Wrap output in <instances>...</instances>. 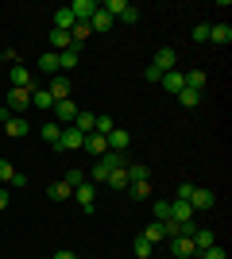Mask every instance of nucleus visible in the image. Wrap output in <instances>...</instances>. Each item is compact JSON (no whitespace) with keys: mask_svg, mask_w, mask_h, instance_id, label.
Returning a JSON list of instances; mask_svg holds the SVG:
<instances>
[{"mask_svg":"<svg viewBox=\"0 0 232 259\" xmlns=\"http://www.w3.org/2000/svg\"><path fill=\"white\" fill-rule=\"evenodd\" d=\"M93 120H97V112H85V108H81L77 120H74V128L81 132V136H89V132H93Z\"/></svg>","mask_w":232,"mask_h":259,"instance_id":"24","label":"nucleus"},{"mask_svg":"<svg viewBox=\"0 0 232 259\" xmlns=\"http://www.w3.org/2000/svg\"><path fill=\"white\" fill-rule=\"evenodd\" d=\"M0 209H8V190L0 186Z\"/></svg>","mask_w":232,"mask_h":259,"instance_id":"48","label":"nucleus"},{"mask_svg":"<svg viewBox=\"0 0 232 259\" xmlns=\"http://www.w3.org/2000/svg\"><path fill=\"white\" fill-rule=\"evenodd\" d=\"M140 236H144L147 244H159V240H166V236H163V225H159V221H155V225H147L144 232H140Z\"/></svg>","mask_w":232,"mask_h":259,"instance_id":"36","label":"nucleus"},{"mask_svg":"<svg viewBox=\"0 0 232 259\" xmlns=\"http://www.w3.org/2000/svg\"><path fill=\"white\" fill-rule=\"evenodd\" d=\"M194 259H201V255H194Z\"/></svg>","mask_w":232,"mask_h":259,"instance_id":"49","label":"nucleus"},{"mask_svg":"<svg viewBox=\"0 0 232 259\" xmlns=\"http://www.w3.org/2000/svg\"><path fill=\"white\" fill-rule=\"evenodd\" d=\"M47 93H51L55 101H70V77L55 74V77H51V85H47Z\"/></svg>","mask_w":232,"mask_h":259,"instance_id":"12","label":"nucleus"},{"mask_svg":"<svg viewBox=\"0 0 232 259\" xmlns=\"http://www.w3.org/2000/svg\"><path fill=\"white\" fill-rule=\"evenodd\" d=\"M74 66H77V51H62L58 54V74H70Z\"/></svg>","mask_w":232,"mask_h":259,"instance_id":"28","label":"nucleus"},{"mask_svg":"<svg viewBox=\"0 0 232 259\" xmlns=\"http://www.w3.org/2000/svg\"><path fill=\"white\" fill-rule=\"evenodd\" d=\"M0 128H4V136H8V140H23V136L31 132V124H27L23 116H8L4 124H0Z\"/></svg>","mask_w":232,"mask_h":259,"instance_id":"6","label":"nucleus"},{"mask_svg":"<svg viewBox=\"0 0 232 259\" xmlns=\"http://www.w3.org/2000/svg\"><path fill=\"white\" fill-rule=\"evenodd\" d=\"M85 147V136L70 124V128H62V136H58V143H55V151H81Z\"/></svg>","mask_w":232,"mask_h":259,"instance_id":"1","label":"nucleus"},{"mask_svg":"<svg viewBox=\"0 0 232 259\" xmlns=\"http://www.w3.org/2000/svg\"><path fill=\"white\" fill-rule=\"evenodd\" d=\"M62 182H66L70 190H77V186L85 182V170H77V166H70V170H66V178H62Z\"/></svg>","mask_w":232,"mask_h":259,"instance_id":"37","label":"nucleus"},{"mask_svg":"<svg viewBox=\"0 0 232 259\" xmlns=\"http://www.w3.org/2000/svg\"><path fill=\"white\" fill-rule=\"evenodd\" d=\"M213 244H217V232H213V228H198V232H194V248H198V255H201V251H209Z\"/></svg>","mask_w":232,"mask_h":259,"instance_id":"18","label":"nucleus"},{"mask_svg":"<svg viewBox=\"0 0 232 259\" xmlns=\"http://www.w3.org/2000/svg\"><path fill=\"white\" fill-rule=\"evenodd\" d=\"M12 186H16V190H23V186H27V174H23V170H16V178H12Z\"/></svg>","mask_w":232,"mask_h":259,"instance_id":"46","label":"nucleus"},{"mask_svg":"<svg viewBox=\"0 0 232 259\" xmlns=\"http://www.w3.org/2000/svg\"><path fill=\"white\" fill-rule=\"evenodd\" d=\"M120 23H140V8H135V4H128V8H124V16H120Z\"/></svg>","mask_w":232,"mask_h":259,"instance_id":"41","label":"nucleus"},{"mask_svg":"<svg viewBox=\"0 0 232 259\" xmlns=\"http://www.w3.org/2000/svg\"><path fill=\"white\" fill-rule=\"evenodd\" d=\"M47 197H51V201H70V197H74V190H70L66 182H55L51 190H47Z\"/></svg>","mask_w":232,"mask_h":259,"instance_id":"25","label":"nucleus"},{"mask_svg":"<svg viewBox=\"0 0 232 259\" xmlns=\"http://www.w3.org/2000/svg\"><path fill=\"white\" fill-rule=\"evenodd\" d=\"M39 70H43V74H58V54L47 51L43 58H39Z\"/></svg>","mask_w":232,"mask_h":259,"instance_id":"33","label":"nucleus"},{"mask_svg":"<svg viewBox=\"0 0 232 259\" xmlns=\"http://www.w3.org/2000/svg\"><path fill=\"white\" fill-rule=\"evenodd\" d=\"M112 27H116V20H112V16H109V12H93V20H89V31H93V35H105V31H112Z\"/></svg>","mask_w":232,"mask_h":259,"instance_id":"14","label":"nucleus"},{"mask_svg":"<svg viewBox=\"0 0 232 259\" xmlns=\"http://www.w3.org/2000/svg\"><path fill=\"white\" fill-rule=\"evenodd\" d=\"M105 140H109V151H128V147H132V132H124V128H112L109 136H105Z\"/></svg>","mask_w":232,"mask_h":259,"instance_id":"9","label":"nucleus"},{"mask_svg":"<svg viewBox=\"0 0 232 259\" xmlns=\"http://www.w3.org/2000/svg\"><path fill=\"white\" fill-rule=\"evenodd\" d=\"M39 136H43V140L51 143V147H55V143H58V136H62V128H58L55 120H51V124H43V128H39Z\"/></svg>","mask_w":232,"mask_h":259,"instance_id":"35","label":"nucleus"},{"mask_svg":"<svg viewBox=\"0 0 232 259\" xmlns=\"http://www.w3.org/2000/svg\"><path fill=\"white\" fill-rule=\"evenodd\" d=\"M144 81H151V85H159V81H163V70H155V66H147V70H144Z\"/></svg>","mask_w":232,"mask_h":259,"instance_id":"43","label":"nucleus"},{"mask_svg":"<svg viewBox=\"0 0 232 259\" xmlns=\"http://www.w3.org/2000/svg\"><path fill=\"white\" fill-rule=\"evenodd\" d=\"M170 251H174L178 259H194V255H198V248H194V236H174V240H170Z\"/></svg>","mask_w":232,"mask_h":259,"instance_id":"13","label":"nucleus"},{"mask_svg":"<svg viewBox=\"0 0 232 259\" xmlns=\"http://www.w3.org/2000/svg\"><path fill=\"white\" fill-rule=\"evenodd\" d=\"M178 105H182V108H198V105H201V93H194V89H182V93H178Z\"/></svg>","mask_w":232,"mask_h":259,"instance_id":"34","label":"nucleus"},{"mask_svg":"<svg viewBox=\"0 0 232 259\" xmlns=\"http://www.w3.org/2000/svg\"><path fill=\"white\" fill-rule=\"evenodd\" d=\"M4 105H8V112H16V116L27 112V108H31V89H8V101H4Z\"/></svg>","mask_w":232,"mask_h":259,"instance_id":"3","label":"nucleus"},{"mask_svg":"<svg viewBox=\"0 0 232 259\" xmlns=\"http://www.w3.org/2000/svg\"><path fill=\"white\" fill-rule=\"evenodd\" d=\"M51 259H77V255H74V251H70V248H62V251H55V255H51Z\"/></svg>","mask_w":232,"mask_h":259,"instance_id":"47","label":"nucleus"},{"mask_svg":"<svg viewBox=\"0 0 232 259\" xmlns=\"http://www.w3.org/2000/svg\"><path fill=\"white\" fill-rule=\"evenodd\" d=\"M74 12H70V8H58L55 12V31H74Z\"/></svg>","mask_w":232,"mask_h":259,"instance_id":"21","label":"nucleus"},{"mask_svg":"<svg viewBox=\"0 0 232 259\" xmlns=\"http://www.w3.org/2000/svg\"><path fill=\"white\" fill-rule=\"evenodd\" d=\"M97 8H101L97 0H74V4H70V12H74V20H77V23H89Z\"/></svg>","mask_w":232,"mask_h":259,"instance_id":"10","label":"nucleus"},{"mask_svg":"<svg viewBox=\"0 0 232 259\" xmlns=\"http://www.w3.org/2000/svg\"><path fill=\"white\" fill-rule=\"evenodd\" d=\"M151 209H155V221H166V217H170V201H166V197H159Z\"/></svg>","mask_w":232,"mask_h":259,"instance_id":"39","label":"nucleus"},{"mask_svg":"<svg viewBox=\"0 0 232 259\" xmlns=\"http://www.w3.org/2000/svg\"><path fill=\"white\" fill-rule=\"evenodd\" d=\"M194 43H209V23H198V27H194Z\"/></svg>","mask_w":232,"mask_h":259,"instance_id":"42","label":"nucleus"},{"mask_svg":"<svg viewBox=\"0 0 232 259\" xmlns=\"http://www.w3.org/2000/svg\"><path fill=\"white\" fill-rule=\"evenodd\" d=\"M112 128H116V120H112V116H109V112H101V116H97V120H93V132H97V136H109V132H112Z\"/></svg>","mask_w":232,"mask_h":259,"instance_id":"27","label":"nucleus"},{"mask_svg":"<svg viewBox=\"0 0 232 259\" xmlns=\"http://www.w3.org/2000/svg\"><path fill=\"white\" fill-rule=\"evenodd\" d=\"M209 43H217V47L232 43V27L228 23H209Z\"/></svg>","mask_w":232,"mask_h":259,"instance_id":"20","label":"nucleus"},{"mask_svg":"<svg viewBox=\"0 0 232 259\" xmlns=\"http://www.w3.org/2000/svg\"><path fill=\"white\" fill-rule=\"evenodd\" d=\"M128 182H151V166H144V162H128Z\"/></svg>","mask_w":232,"mask_h":259,"instance_id":"22","label":"nucleus"},{"mask_svg":"<svg viewBox=\"0 0 232 259\" xmlns=\"http://www.w3.org/2000/svg\"><path fill=\"white\" fill-rule=\"evenodd\" d=\"M166 221H174V225H194V209H190V201H170V217Z\"/></svg>","mask_w":232,"mask_h":259,"instance_id":"8","label":"nucleus"},{"mask_svg":"<svg viewBox=\"0 0 232 259\" xmlns=\"http://www.w3.org/2000/svg\"><path fill=\"white\" fill-rule=\"evenodd\" d=\"M109 166H105V162H101V159H93V170H89V178H85V182H93V186H101V182H109Z\"/></svg>","mask_w":232,"mask_h":259,"instance_id":"23","label":"nucleus"},{"mask_svg":"<svg viewBox=\"0 0 232 259\" xmlns=\"http://www.w3.org/2000/svg\"><path fill=\"white\" fill-rule=\"evenodd\" d=\"M151 66H155V70H163V74H170V70L178 66L174 47H159V51H155V58H151Z\"/></svg>","mask_w":232,"mask_h":259,"instance_id":"5","label":"nucleus"},{"mask_svg":"<svg viewBox=\"0 0 232 259\" xmlns=\"http://www.w3.org/2000/svg\"><path fill=\"white\" fill-rule=\"evenodd\" d=\"M190 194H194V182H182V186H178V201H190Z\"/></svg>","mask_w":232,"mask_h":259,"instance_id":"45","label":"nucleus"},{"mask_svg":"<svg viewBox=\"0 0 232 259\" xmlns=\"http://www.w3.org/2000/svg\"><path fill=\"white\" fill-rule=\"evenodd\" d=\"M12 178H16V166H12L8 159H0V182H8V186H12Z\"/></svg>","mask_w":232,"mask_h":259,"instance_id":"40","label":"nucleus"},{"mask_svg":"<svg viewBox=\"0 0 232 259\" xmlns=\"http://www.w3.org/2000/svg\"><path fill=\"white\" fill-rule=\"evenodd\" d=\"M124 8H128V0H105V4H101V12H109L112 20H120Z\"/></svg>","mask_w":232,"mask_h":259,"instance_id":"32","label":"nucleus"},{"mask_svg":"<svg viewBox=\"0 0 232 259\" xmlns=\"http://www.w3.org/2000/svg\"><path fill=\"white\" fill-rule=\"evenodd\" d=\"M186 89L201 93V89H205V70H190V74H186Z\"/></svg>","mask_w":232,"mask_h":259,"instance_id":"31","label":"nucleus"},{"mask_svg":"<svg viewBox=\"0 0 232 259\" xmlns=\"http://www.w3.org/2000/svg\"><path fill=\"white\" fill-rule=\"evenodd\" d=\"M8 81H12V89H31L35 85V77H31L27 66H12V70H8Z\"/></svg>","mask_w":232,"mask_h":259,"instance_id":"11","label":"nucleus"},{"mask_svg":"<svg viewBox=\"0 0 232 259\" xmlns=\"http://www.w3.org/2000/svg\"><path fill=\"white\" fill-rule=\"evenodd\" d=\"M51 51H55V54H62V51H77L74 39H70V31H55V27H51Z\"/></svg>","mask_w":232,"mask_h":259,"instance_id":"16","label":"nucleus"},{"mask_svg":"<svg viewBox=\"0 0 232 259\" xmlns=\"http://www.w3.org/2000/svg\"><path fill=\"white\" fill-rule=\"evenodd\" d=\"M128 194H132V201H147L151 197V182H128Z\"/></svg>","mask_w":232,"mask_h":259,"instance_id":"26","label":"nucleus"},{"mask_svg":"<svg viewBox=\"0 0 232 259\" xmlns=\"http://www.w3.org/2000/svg\"><path fill=\"white\" fill-rule=\"evenodd\" d=\"M151 248H155V244H147L144 236H135V240H132V251H135L140 259H147V255H151Z\"/></svg>","mask_w":232,"mask_h":259,"instance_id":"38","label":"nucleus"},{"mask_svg":"<svg viewBox=\"0 0 232 259\" xmlns=\"http://www.w3.org/2000/svg\"><path fill=\"white\" fill-rule=\"evenodd\" d=\"M105 186H112V190H128V166L112 170V174H109V182H105Z\"/></svg>","mask_w":232,"mask_h":259,"instance_id":"30","label":"nucleus"},{"mask_svg":"<svg viewBox=\"0 0 232 259\" xmlns=\"http://www.w3.org/2000/svg\"><path fill=\"white\" fill-rule=\"evenodd\" d=\"M201 259H228V255H224V248H221V244H213L209 251H201Z\"/></svg>","mask_w":232,"mask_h":259,"instance_id":"44","label":"nucleus"},{"mask_svg":"<svg viewBox=\"0 0 232 259\" xmlns=\"http://www.w3.org/2000/svg\"><path fill=\"white\" fill-rule=\"evenodd\" d=\"M74 201L85 209V213H93V205H97V186H93V182H81L74 190Z\"/></svg>","mask_w":232,"mask_h":259,"instance_id":"4","label":"nucleus"},{"mask_svg":"<svg viewBox=\"0 0 232 259\" xmlns=\"http://www.w3.org/2000/svg\"><path fill=\"white\" fill-rule=\"evenodd\" d=\"M217 205V194L205 190V186H194V194H190V209H213Z\"/></svg>","mask_w":232,"mask_h":259,"instance_id":"7","label":"nucleus"},{"mask_svg":"<svg viewBox=\"0 0 232 259\" xmlns=\"http://www.w3.org/2000/svg\"><path fill=\"white\" fill-rule=\"evenodd\" d=\"M81 151H89L93 159H101V155L109 151V140H105V136H97V132H89V136H85V147H81Z\"/></svg>","mask_w":232,"mask_h":259,"instance_id":"15","label":"nucleus"},{"mask_svg":"<svg viewBox=\"0 0 232 259\" xmlns=\"http://www.w3.org/2000/svg\"><path fill=\"white\" fill-rule=\"evenodd\" d=\"M31 108H55V97H51L47 85H39V81L31 85Z\"/></svg>","mask_w":232,"mask_h":259,"instance_id":"17","label":"nucleus"},{"mask_svg":"<svg viewBox=\"0 0 232 259\" xmlns=\"http://www.w3.org/2000/svg\"><path fill=\"white\" fill-rule=\"evenodd\" d=\"M159 85L166 89V93H182V89H186V74H174V70H170V74H163V81H159Z\"/></svg>","mask_w":232,"mask_h":259,"instance_id":"19","label":"nucleus"},{"mask_svg":"<svg viewBox=\"0 0 232 259\" xmlns=\"http://www.w3.org/2000/svg\"><path fill=\"white\" fill-rule=\"evenodd\" d=\"M77 112H81V108H77L74 101H55V124L58 128H70L77 120Z\"/></svg>","mask_w":232,"mask_h":259,"instance_id":"2","label":"nucleus"},{"mask_svg":"<svg viewBox=\"0 0 232 259\" xmlns=\"http://www.w3.org/2000/svg\"><path fill=\"white\" fill-rule=\"evenodd\" d=\"M89 35H93V31H89V23H74V31H70V39H74V47H77V51H81Z\"/></svg>","mask_w":232,"mask_h":259,"instance_id":"29","label":"nucleus"}]
</instances>
